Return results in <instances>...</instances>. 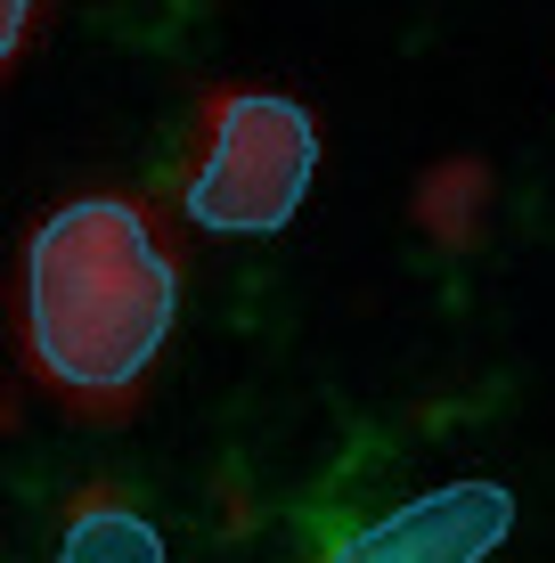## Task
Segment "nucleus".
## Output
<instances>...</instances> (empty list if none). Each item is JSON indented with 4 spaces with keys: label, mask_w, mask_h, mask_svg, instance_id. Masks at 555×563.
I'll return each instance as SVG.
<instances>
[{
    "label": "nucleus",
    "mask_w": 555,
    "mask_h": 563,
    "mask_svg": "<svg viewBox=\"0 0 555 563\" xmlns=\"http://www.w3.org/2000/svg\"><path fill=\"white\" fill-rule=\"evenodd\" d=\"M171 302V254L131 197H74L25 245V352L82 409H107L147 376Z\"/></svg>",
    "instance_id": "1"
},
{
    "label": "nucleus",
    "mask_w": 555,
    "mask_h": 563,
    "mask_svg": "<svg viewBox=\"0 0 555 563\" xmlns=\"http://www.w3.org/2000/svg\"><path fill=\"white\" fill-rule=\"evenodd\" d=\"M319 131L295 99L270 90H221L204 107V155L188 172V221L213 238H262L286 229L311 188Z\"/></svg>",
    "instance_id": "2"
},
{
    "label": "nucleus",
    "mask_w": 555,
    "mask_h": 563,
    "mask_svg": "<svg viewBox=\"0 0 555 563\" xmlns=\"http://www.w3.org/2000/svg\"><path fill=\"white\" fill-rule=\"evenodd\" d=\"M507 522H514V498L499 482H449V490H425L400 515L352 531L335 563H482L507 539Z\"/></svg>",
    "instance_id": "3"
},
{
    "label": "nucleus",
    "mask_w": 555,
    "mask_h": 563,
    "mask_svg": "<svg viewBox=\"0 0 555 563\" xmlns=\"http://www.w3.org/2000/svg\"><path fill=\"white\" fill-rule=\"evenodd\" d=\"M57 563H164V539H156V522H140L131 507H82L66 522Z\"/></svg>",
    "instance_id": "4"
},
{
    "label": "nucleus",
    "mask_w": 555,
    "mask_h": 563,
    "mask_svg": "<svg viewBox=\"0 0 555 563\" xmlns=\"http://www.w3.org/2000/svg\"><path fill=\"white\" fill-rule=\"evenodd\" d=\"M25 25H33V0H0V42L25 49Z\"/></svg>",
    "instance_id": "5"
}]
</instances>
